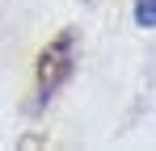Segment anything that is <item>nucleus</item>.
I'll return each mask as SVG.
<instances>
[{"mask_svg":"<svg viewBox=\"0 0 156 151\" xmlns=\"http://www.w3.org/2000/svg\"><path fill=\"white\" fill-rule=\"evenodd\" d=\"M72 50H76L72 34H59L51 46L38 55V97H42V101L68 80V72H72Z\"/></svg>","mask_w":156,"mask_h":151,"instance_id":"nucleus-1","label":"nucleus"},{"mask_svg":"<svg viewBox=\"0 0 156 151\" xmlns=\"http://www.w3.org/2000/svg\"><path fill=\"white\" fill-rule=\"evenodd\" d=\"M135 21L144 25V29H152V25H156V8H152V0H135Z\"/></svg>","mask_w":156,"mask_h":151,"instance_id":"nucleus-2","label":"nucleus"}]
</instances>
